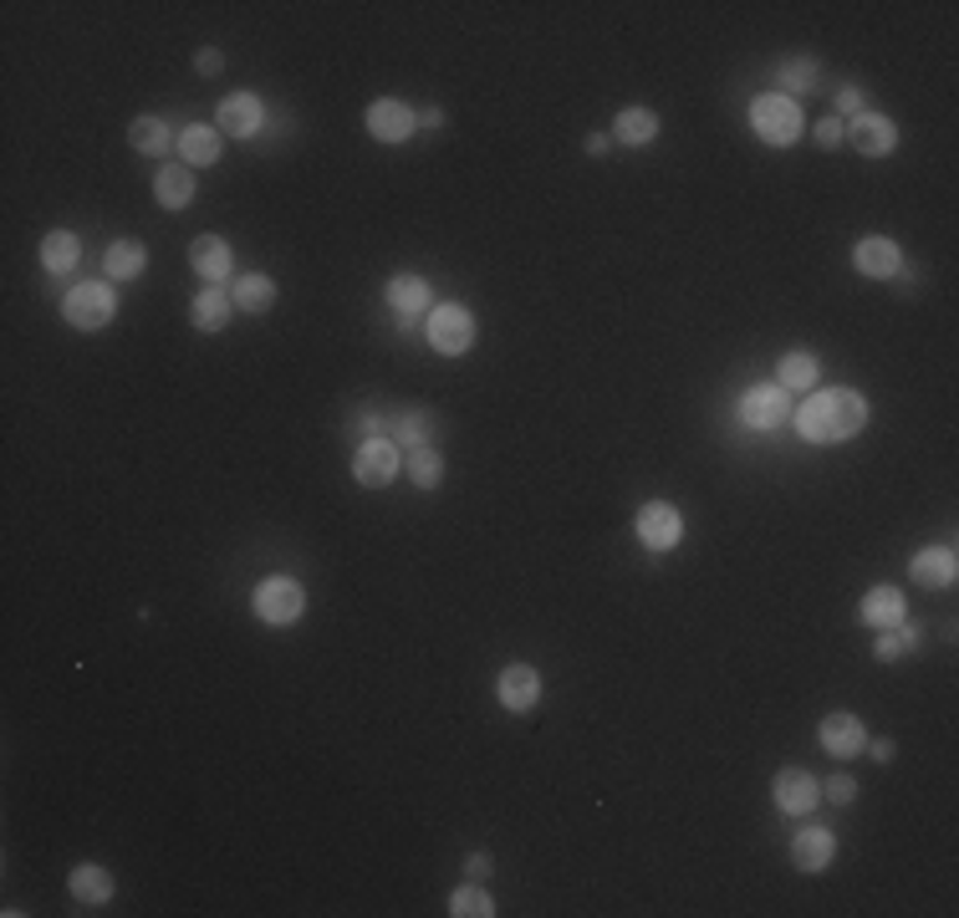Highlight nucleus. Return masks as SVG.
Here are the masks:
<instances>
[{"mask_svg":"<svg viewBox=\"0 0 959 918\" xmlns=\"http://www.w3.org/2000/svg\"><path fill=\"white\" fill-rule=\"evenodd\" d=\"M857 612H863L867 627H878V633H883V627H898V623H904L908 602H904V592H898V587L883 582V587H867V592H863V608H857Z\"/></svg>","mask_w":959,"mask_h":918,"instance_id":"f3484780","label":"nucleus"},{"mask_svg":"<svg viewBox=\"0 0 959 918\" xmlns=\"http://www.w3.org/2000/svg\"><path fill=\"white\" fill-rule=\"evenodd\" d=\"M587 154H608V134H592V138H587Z\"/></svg>","mask_w":959,"mask_h":918,"instance_id":"37998d69","label":"nucleus"},{"mask_svg":"<svg viewBox=\"0 0 959 918\" xmlns=\"http://www.w3.org/2000/svg\"><path fill=\"white\" fill-rule=\"evenodd\" d=\"M832 857H837V837H832L826 826H801L797 842H791V863H797L801 873H826Z\"/></svg>","mask_w":959,"mask_h":918,"instance_id":"4468645a","label":"nucleus"},{"mask_svg":"<svg viewBox=\"0 0 959 918\" xmlns=\"http://www.w3.org/2000/svg\"><path fill=\"white\" fill-rule=\"evenodd\" d=\"M613 134H618V144H628V148H649L653 138H658V118H653L649 107H623L613 123Z\"/></svg>","mask_w":959,"mask_h":918,"instance_id":"a878e982","label":"nucleus"},{"mask_svg":"<svg viewBox=\"0 0 959 918\" xmlns=\"http://www.w3.org/2000/svg\"><path fill=\"white\" fill-rule=\"evenodd\" d=\"M144 245L138 240H113L107 245V276L113 281H134V276H144Z\"/></svg>","mask_w":959,"mask_h":918,"instance_id":"cd10ccee","label":"nucleus"},{"mask_svg":"<svg viewBox=\"0 0 959 918\" xmlns=\"http://www.w3.org/2000/svg\"><path fill=\"white\" fill-rule=\"evenodd\" d=\"M465 873H470V878H485V873H491V852H470Z\"/></svg>","mask_w":959,"mask_h":918,"instance_id":"58836bf2","label":"nucleus"},{"mask_svg":"<svg viewBox=\"0 0 959 918\" xmlns=\"http://www.w3.org/2000/svg\"><path fill=\"white\" fill-rule=\"evenodd\" d=\"M863 424H867V399L853 393V388H822L797 413L801 440H812V444H842V440H853V434H863Z\"/></svg>","mask_w":959,"mask_h":918,"instance_id":"f257e3e1","label":"nucleus"},{"mask_svg":"<svg viewBox=\"0 0 959 918\" xmlns=\"http://www.w3.org/2000/svg\"><path fill=\"white\" fill-rule=\"evenodd\" d=\"M368 134L378 138V144H409L413 128H419V113H413L409 103H399V97H378V103H368Z\"/></svg>","mask_w":959,"mask_h":918,"instance_id":"6e6552de","label":"nucleus"},{"mask_svg":"<svg viewBox=\"0 0 959 918\" xmlns=\"http://www.w3.org/2000/svg\"><path fill=\"white\" fill-rule=\"evenodd\" d=\"M853 266L873 281H888V276H898V266H904V251H898L888 235H867V240H857Z\"/></svg>","mask_w":959,"mask_h":918,"instance_id":"2eb2a0df","label":"nucleus"},{"mask_svg":"<svg viewBox=\"0 0 959 918\" xmlns=\"http://www.w3.org/2000/svg\"><path fill=\"white\" fill-rule=\"evenodd\" d=\"M450 914H454V918H491L495 904H491V893L470 883V888H454V893H450Z\"/></svg>","mask_w":959,"mask_h":918,"instance_id":"2f4dec72","label":"nucleus"},{"mask_svg":"<svg viewBox=\"0 0 959 918\" xmlns=\"http://www.w3.org/2000/svg\"><path fill=\"white\" fill-rule=\"evenodd\" d=\"M842 138H847V128H842V118H822V123H816V144H822V148H837Z\"/></svg>","mask_w":959,"mask_h":918,"instance_id":"e433bc0d","label":"nucleus"},{"mask_svg":"<svg viewBox=\"0 0 959 918\" xmlns=\"http://www.w3.org/2000/svg\"><path fill=\"white\" fill-rule=\"evenodd\" d=\"M230 296L225 292H214V286H204L200 296H194V306H189V321H194V327H200V333H220V327H225L230 321Z\"/></svg>","mask_w":959,"mask_h":918,"instance_id":"bb28decb","label":"nucleus"},{"mask_svg":"<svg viewBox=\"0 0 959 918\" xmlns=\"http://www.w3.org/2000/svg\"><path fill=\"white\" fill-rule=\"evenodd\" d=\"M684 536V516L668 500H653V506L639 510V541L649 546V551H668V546Z\"/></svg>","mask_w":959,"mask_h":918,"instance_id":"f8f14e48","label":"nucleus"},{"mask_svg":"<svg viewBox=\"0 0 959 918\" xmlns=\"http://www.w3.org/2000/svg\"><path fill=\"white\" fill-rule=\"evenodd\" d=\"M67 888H72L77 904H107V898H113V873L97 867V863H77L72 867V878H67Z\"/></svg>","mask_w":959,"mask_h":918,"instance_id":"5701e85b","label":"nucleus"},{"mask_svg":"<svg viewBox=\"0 0 959 918\" xmlns=\"http://www.w3.org/2000/svg\"><path fill=\"white\" fill-rule=\"evenodd\" d=\"M383 296H388V306H393V312H399V317H413V312H424L429 306V281L424 276H413V271H403V276H393L383 286Z\"/></svg>","mask_w":959,"mask_h":918,"instance_id":"412c9836","label":"nucleus"},{"mask_svg":"<svg viewBox=\"0 0 959 918\" xmlns=\"http://www.w3.org/2000/svg\"><path fill=\"white\" fill-rule=\"evenodd\" d=\"M62 317H67V327H77V333H103L107 321L118 317V296H113V286H103V281H82V286H72V292L62 296Z\"/></svg>","mask_w":959,"mask_h":918,"instance_id":"7ed1b4c3","label":"nucleus"},{"mask_svg":"<svg viewBox=\"0 0 959 918\" xmlns=\"http://www.w3.org/2000/svg\"><path fill=\"white\" fill-rule=\"evenodd\" d=\"M393 444L424 450V444H429V413H424V409H409V413H403V419H399V440H393Z\"/></svg>","mask_w":959,"mask_h":918,"instance_id":"72a5a7b5","label":"nucleus"},{"mask_svg":"<svg viewBox=\"0 0 959 918\" xmlns=\"http://www.w3.org/2000/svg\"><path fill=\"white\" fill-rule=\"evenodd\" d=\"M495 694H500V705H506L510 715H526V709H536V699H541V674H536L531 664H506L500 679H495Z\"/></svg>","mask_w":959,"mask_h":918,"instance_id":"9d476101","label":"nucleus"},{"mask_svg":"<svg viewBox=\"0 0 959 918\" xmlns=\"http://www.w3.org/2000/svg\"><path fill=\"white\" fill-rule=\"evenodd\" d=\"M77 261H82V240L72 230H52V235L41 240V266L52 271V276H67Z\"/></svg>","mask_w":959,"mask_h":918,"instance_id":"393cba45","label":"nucleus"},{"mask_svg":"<svg viewBox=\"0 0 959 918\" xmlns=\"http://www.w3.org/2000/svg\"><path fill=\"white\" fill-rule=\"evenodd\" d=\"M908 572H914V582H924V587H955L959 582L955 546H929V551H919V557L908 561Z\"/></svg>","mask_w":959,"mask_h":918,"instance_id":"a211bd4d","label":"nucleus"},{"mask_svg":"<svg viewBox=\"0 0 959 918\" xmlns=\"http://www.w3.org/2000/svg\"><path fill=\"white\" fill-rule=\"evenodd\" d=\"M128 144H134L138 154H164V148L173 144L169 123H164V118H134V128H128Z\"/></svg>","mask_w":959,"mask_h":918,"instance_id":"c756f323","label":"nucleus"},{"mask_svg":"<svg viewBox=\"0 0 959 918\" xmlns=\"http://www.w3.org/2000/svg\"><path fill=\"white\" fill-rule=\"evenodd\" d=\"M189 261H194V271H200L210 286H220V281L235 271V261H230V245L220 235H200L194 245H189Z\"/></svg>","mask_w":959,"mask_h":918,"instance_id":"6ab92c4d","label":"nucleus"},{"mask_svg":"<svg viewBox=\"0 0 959 918\" xmlns=\"http://www.w3.org/2000/svg\"><path fill=\"white\" fill-rule=\"evenodd\" d=\"M251 608L261 623L271 627H292L302 612H307V592H302V582L296 577H261L251 592Z\"/></svg>","mask_w":959,"mask_h":918,"instance_id":"f03ea898","label":"nucleus"},{"mask_svg":"<svg viewBox=\"0 0 959 918\" xmlns=\"http://www.w3.org/2000/svg\"><path fill=\"white\" fill-rule=\"evenodd\" d=\"M750 128H756L760 144L771 148H791L801 138V107L781 93H766L750 103Z\"/></svg>","mask_w":959,"mask_h":918,"instance_id":"20e7f679","label":"nucleus"},{"mask_svg":"<svg viewBox=\"0 0 959 918\" xmlns=\"http://www.w3.org/2000/svg\"><path fill=\"white\" fill-rule=\"evenodd\" d=\"M230 302L240 306V312H251V317H261V312H271V302H276V281L266 276V271H251V276L235 281V292H230Z\"/></svg>","mask_w":959,"mask_h":918,"instance_id":"b1692460","label":"nucleus"},{"mask_svg":"<svg viewBox=\"0 0 959 918\" xmlns=\"http://www.w3.org/2000/svg\"><path fill=\"white\" fill-rule=\"evenodd\" d=\"M863 750H867L873 760H878V766H888V760H893V740H867Z\"/></svg>","mask_w":959,"mask_h":918,"instance_id":"a19ab883","label":"nucleus"},{"mask_svg":"<svg viewBox=\"0 0 959 918\" xmlns=\"http://www.w3.org/2000/svg\"><path fill=\"white\" fill-rule=\"evenodd\" d=\"M847 144H853L857 154H867V159H883V154L898 148V128H893V118H883V113H857V118L847 123Z\"/></svg>","mask_w":959,"mask_h":918,"instance_id":"9b49d317","label":"nucleus"},{"mask_svg":"<svg viewBox=\"0 0 959 918\" xmlns=\"http://www.w3.org/2000/svg\"><path fill=\"white\" fill-rule=\"evenodd\" d=\"M261 97L255 93H235L220 103V113H214V123H220V134H235V138H255L261 134Z\"/></svg>","mask_w":959,"mask_h":918,"instance_id":"dca6fc26","label":"nucleus"},{"mask_svg":"<svg viewBox=\"0 0 959 918\" xmlns=\"http://www.w3.org/2000/svg\"><path fill=\"white\" fill-rule=\"evenodd\" d=\"M419 123H424V128H440L444 113H440V107H424V113H419Z\"/></svg>","mask_w":959,"mask_h":918,"instance_id":"79ce46f5","label":"nucleus"},{"mask_svg":"<svg viewBox=\"0 0 959 918\" xmlns=\"http://www.w3.org/2000/svg\"><path fill=\"white\" fill-rule=\"evenodd\" d=\"M470 342H475V312H470V306L444 302L429 312V347H434V352L460 358V352H470Z\"/></svg>","mask_w":959,"mask_h":918,"instance_id":"39448f33","label":"nucleus"},{"mask_svg":"<svg viewBox=\"0 0 959 918\" xmlns=\"http://www.w3.org/2000/svg\"><path fill=\"white\" fill-rule=\"evenodd\" d=\"M403 469H409V479L419 485V490H440V479H444V460L434 450H413L409 460H403Z\"/></svg>","mask_w":959,"mask_h":918,"instance_id":"c85d7f7f","label":"nucleus"},{"mask_svg":"<svg viewBox=\"0 0 959 918\" xmlns=\"http://www.w3.org/2000/svg\"><path fill=\"white\" fill-rule=\"evenodd\" d=\"M403 469V454L393 440H362L358 454H352V479L358 485H368V490H383V485H393Z\"/></svg>","mask_w":959,"mask_h":918,"instance_id":"423d86ee","label":"nucleus"},{"mask_svg":"<svg viewBox=\"0 0 959 918\" xmlns=\"http://www.w3.org/2000/svg\"><path fill=\"white\" fill-rule=\"evenodd\" d=\"M908 648H919V633H914L908 623L883 627V633H878V658H883V664H893V658H904Z\"/></svg>","mask_w":959,"mask_h":918,"instance_id":"473e14b6","label":"nucleus"},{"mask_svg":"<svg viewBox=\"0 0 959 918\" xmlns=\"http://www.w3.org/2000/svg\"><path fill=\"white\" fill-rule=\"evenodd\" d=\"M791 419V403H787V388L776 383V388H746V393H740V424L746 429H766V434H771V429H781Z\"/></svg>","mask_w":959,"mask_h":918,"instance_id":"0eeeda50","label":"nucleus"},{"mask_svg":"<svg viewBox=\"0 0 959 918\" xmlns=\"http://www.w3.org/2000/svg\"><path fill=\"white\" fill-rule=\"evenodd\" d=\"M837 107L857 118V113H863V93H857V87H842V93H837Z\"/></svg>","mask_w":959,"mask_h":918,"instance_id":"ea45409f","label":"nucleus"},{"mask_svg":"<svg viewBox=\"0 0 959 918\" xmlns=\"http://www.w3.org/2000/svg\"><path fill=\"white\" fill-rule=\"evenodd\" d=\"M776 77H781V87H787V93H801V87H812V82H816V67L807 62V56H797V62H781V72H776Z\"/></svg>","mask_w":959,"mask_h":918,"instance_id":"f704fd0d","label":"nucleus"},{"mask_svg":"<svg viewBox=\"0 0 959 918\" xmlns=\"http://www.w3.org/2000/svg\"><path fill=\"white\" fill-rule=\"evenodd\" d=\"M173 144H179V154H185L189 169H204V163L220 159V128H204V123H189Z\"/></svg>","mask_w":959,"mask_h":918,"instance_id":"4be33fe9","label":"nucleus"},{"mask_svg":"<svg viewBox=\"0 0 959 918\" xmlns=\"http://www.w3.org/2000/svg\"><path fill=\"white\" fill-rule=\"evenodd\" d=\"M776 378H781V388H812L816 383V358L812 352H787L781 368H776Z\"/></svg>","mask_w":959,"mask_h":918,"instance_id":"7c9ffc66","label":"nucleus"},{"mask_svg":"<svg viewBox=\"0 0 959 918\" xmlns=\"http://www.w3.org/2000/svg\"><path fill=\"white\" fill-rule=\"evenodd\" d=\"M822 796L832 801V806H847V801L857 796V781L842 771V775H832V781H822Z\"/></svg>","mask_w":959,"mask_h":918,"instance_id":"c9c22d12","label":"nucleus"},{"mask_svg":"<svg viewBox=\"0 0 959 918\" xmlns=\"http://www.w3.org/2000/svg\"><path fill=\"white\" fill-rule=\"evenodd\" d=\"M220 67H225V56L214 52V46H204V52L194 56V72H200V77H220Z\"/></svg>","mask_w":959,"mask_h":918,"instance_id":"4c0bfd02","label":"nucleus"},{"mask_svg":"<svg viewBox=\"0 0 959 918\" xmlns=\"http://www.w3.org/2000/svg\"><path fill=\"white\" fill-rule=\"evenodd\" d=\"M863 746H867V730H863V719H857V715L837 709V715L822 719V750H826V756L853 760V756H863Z\"/></svg>","mask_w":959,"mask_h":918,"instance_id":"ddd939ff","label":"nucleus"},{"mask_svg":"<svg viewBox=\"0 0 959 918\" xmlns=\"http://www.w3.org/2000/svg\"><path fill=\"white\" fill-rule=\"evenodd\" d=\"M771 796H776V806L787 816H807L822 801V781H816L812 771H801V766H791V771H781L776 775V785H771Z\"/></svg>","mask_w":959,"mask_h":918,"instance_id":"1a4fd4ad","label":"nucleus"},{"mask_svg":"<svg viewBox=\"0 0 959 918\" xmlns=\"http://www.w3.org/2000/svg\"><path fill=\"white\" fill-rule=\"evenodd\" d=\"M154 194H159L164 210H185V204H194V173H189V163H169V169L154 173Z\"/></svg>","mask_w":959,"mask_h":918,"instance_id":"aec40b11","label":"nucleus"}]
</instances>
